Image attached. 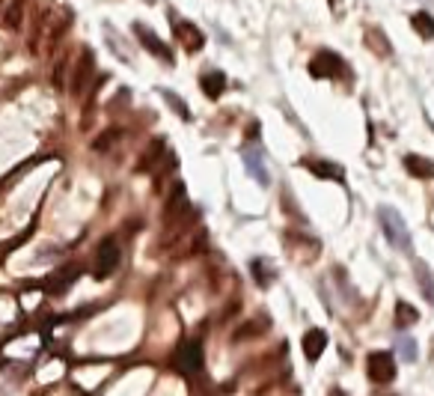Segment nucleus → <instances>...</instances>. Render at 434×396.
Masks as SVG:
<instances>
[{"mask_svg": "<svg viewBox=\"0 0 434 396\" xmlns=\"http://www.w3.org/2000/svg\"><path fill=\"white\" fill-rule=\"evenodd\" d=\"M378 223H381V230H384V235H387L389 248H396V250H401V253H411L414 242H411L408 223H404V218L399 215L393 206H381V209H378Z\"/></svg>", "mask_w": 434, "mask_h": 396, "instance_id": "1", "label": "nucleus"}, {"mask_svg": "<svg viewBox=\"0 0 434 396\" xmlns=\"http://www.w3.org/2000/svg\"><path fill=\"white\" fill-rule=\"evenodd\" d=\"M117 265H119V242L113 235H107V238H101L98 253H95V277L107 280L117 272Z\"/></svg>", "mask_w": 434, "mask_h": 396, "instance_id": "2", "label": "nucleus"}, {"mask_svg": "<svg viewBox=\"0 0 434 396\" xmlns=\"http://www.w3.org/2000/svg\"><path fill=\"white\" fill-rule=\"evenodd\" d=\"M366 373L375 385H389L396 378V361L389 351H372L366 358Z\"/></svg>", "mask_w": 434, "mask_h": 396, "instance_id": "3", "label": "nucleus"}, {"mask_svg": "<svg viewBox=\"0 0 434 396\" xmlns=\"http://www.w3.org/2000/svg\"><path fill=\"white\" fill-rule=\"evenodd\" d=\"M345 72V66L339 60V54L334 51H318L312 60H310V75L318 78V81H327V78H336Z\"/></svg>", "mask_w": 434, "mask_h": 396, "instance_id": "4", "label": "nucleus"}, {"mask_svg": "<svg viewBox=\"0 0 434 396\" xmlns=\"http://www.w3.org/2000/svg\"><path fill=\"white\" fill-rule=\"evenodd\" d=\"M93 72H95V57H93L90 48H81L78 66H75V75H71V93H75V95H83L86 90H90Z\"/></svg>", "mask_w": 434, "mask_h": 396, "instance_id": "5", "label": "nucleus"}, {"mask_svg": "<svg viewBox=\"0 0 434 396\" xmlns=\"http://www.w3.org/2000/svg\"><path fill=\"white\" fill-rule=\"evenodd\" d=\"M176 366L184 373V375H197L202 366H206V358H202V346L197 339H187L182 343V349L176 351Z\"/></svg>", "mask_w": 434, "mask_h": 396, "instance_id": "6", "label": "nucleus"}, {"mask_svg": "<svg viewBox=\"0 0 434 396\" xmlns=\"http://www.w3.org/2000/svg\"><path fill=\"white\" fill-rule=\"evenodd\" d=\"M134 33H137V39L143 42V48H146V51H152L155 57H158V60H164L167 66H172V54H170V48L164 45V39L161 36H158L155 30H149V27L146 24H134Z\"/></svg>", "mask_w": 434, "mask_h": 396, "instance_id": "7", "label": "nucleus"}, {"mask_svg": "<svg viewBox=\"0 0 434 396\" xmlns=\"http://www.w3.org/2000/svg\"><path fill=\"white\" fill-rule=\"evenodd\" d=\"M184 211H187V188L182 185V182H176L172 191H170V197H167V203H164V221H167V226L176 223Z\"/></svg>", "mask_w": 434, "mask_h": 396, "instance_id": "8", "label": "nucleus"}, {"mask_svg": "<svg viewBox=\"0 0 434 396\" xmlns=\"http://www.w3.org/2000/svg\"><path fill=\"white\" fill-rule=\"evenodd\" d=\"M176 36H179L184 51H199L202 45H206V36H202L199 27L191 24V21H176Z\"/></svg>", "mask_w": 434, "mask_h": 396, "instance_id": "9", "label": "nucleus"}, {"mask_svg": "<svg viewBox=\"0 0 434 396\" xmlns=\"http://www.w3.org/2000/svg\"><path fill=\"white\" fill-rule=\"evenodd\" d=\"M164 152H167L164 137H155L152 144L146 146V152L140 155V161H137V173H149V170H155V167H158V161L164 158Z\"/></svg>", "mask_w": 434, "mask_h": 396, "instance_id": "10", "label": "nucleus"}, {"mask_svg": "<svg viewBox=\"0 0 434 396\" xmlns=\"http://www.w3.org/2000/svg\"><path fill=\"white\" fill-rule=\"evenodd\" d=\"M324 349H327V334L322 328H312L303 334V355H307V361H318L324 355Z\"/></svg>", "mask_w": 434, "mask_h": 396, "instance_id": "11", "label": "nucleus"}, {"mask_svg": "<svg viewBox=\"0 0 434 396\" xmlns=\"http://www.w3.org/2000/svg\"><path fill=\"white\" fill-rule=\"evenodd\" d=\"M404 167H408V173L416 176V179H434V161L426 158V155H404Z\"/></svg>", "mask_w": 434, "mask_h": 396, "instance_id": "12", "label": "nucleus"}, {"mask_svg": "<svg viewBox=\"0 0 434 396\" xmlns=\"http://www.w3.org/2000/svg\"><path fill=\"white\" fill-rule=\"evenodd\" d=\"M303 167L312 170L318 179H334V182H342L345 173L339 164H330V161H318V158H303Z\"/></svg>", "mask_w": 434, "mask_h": 396, "instance_id": "13", "label": "nucleus"}, {"mask_svg": "<svg viewBox=\"0 0 434 396\" xmlns=\"http://www.w3.org/2000/svg\"><path fill=\"white\" fill-rule=\"evenodd\" d=\"M199 87H202V93H206L209 98H221L223 90H226V75L217 72V69H211V72H202Z\"/></svg>", "mask_w": 434, "mask_h": 396, "instance_id": "14", "label": "nucleus"}, {"mask_svg": "<svg viewBox=\"0 0 434 396\" xmlns=\"http://www.w3.org/2000/svg\"><path fill=\"white\" fill-rule=\"evenodd\" d=\"M414 277H416V283H419V289H423L426 301L434 304V277H431L428 265H426L423 260H416V262H414Z\"/></svg>", "mask_w": 434, "mask_h": 396, "instance_id": "15", "label": "nucleus"}, {"mask_svg": "<svg viewBox=\"0 0 434 396\" xmlns=\"http://www.w3.org/2000/svg\"><path fill=\"white\" fill-rule=\"evenodd\" d=\"M366 45L375 54H378V57H389V54H393V45H389L384 30H378V27H369V30H366Z\"/></svg>", "mask_w": 434, "mask_h": 396, "instance_id": "16", "label": "nucleus"}, {"mask_svg": "<svg viewBox=\"0 0 434 396\" xmlns=\"http://www.w3.org/2000/svg\"><path fill=\"white\" fill-rule=\"evenodd\" d=\"M265 331H268V319H265V316H262V322L253 319V322H247V325H241V328L233 334V343H244V339L259 337V334H265Z\"/></svg>", "mask_w": 434, "mask_h": 396, "instance_id": "17", "label": "nucleus"}, {"mask_svg": "<svg viewBox=\"0 0 434 396\" xmlns=\"http://www.w3.org/2000/svg\"><path fill=\"white\" fill-rule=\"evenodd\" d=\"M419 322V313L416 307H411L408 301H396V325L399 328H411V325Z\"/></svg>", "mask_w": 434, "mask_h": 396, "instance_id": "18", "label": "nucleus"}, {"mask_svg": "<svg viewBox=\"0 0 434 396\" xmlns=\"http://www.w3.org/2000/svg\"><path fill=\"white\" fill-rule=\"evenodd\" d=\"M21 16H24V0H12V4L6 6V12H4V24L9 27V30H18Z\"/></svg>", "mask_w": 434, "mask_h": 396, "instance_id": "19", "label": "nucleus"}, {"mask_svg": "<svg viewBox=\"0 0 434 396\" xmlns=\"http://www.w3.org/2000/svg\"><path fill=\"white\" fill-rule=\"evenodd\" d=\"M411 24H414V30L423 36V39H431L434 36V18L428 16V12H416V16L411 18Z\"/></svg>", "mask_w": 434, "mask_h": 396, "instance_id": "20", "label": "nucleus"}, {"mask_svg": "<svg viewBox=\"0 0 434 396\" xmlns=\"http://www.w3.org/2000/svg\"><path fill=\"white\" fill-rule=\"evenodd\" d=\"M244 161H247V167H250V173L262 182V185H268V170H265V164H262V158L256 161V152H244Z\"/></svg>", "mask_w": 434, "mask_h": 396, "instance_id": "21", "label": "nucleus"}, {"mask_svg": "<svg viewBox=\"0 0 434 396\" xmlns=\"http://www.w3.org/2000/svg\"><path fill=\"white\" fill-rule=\"evenodd\" d=\"M122 137V132L119 129H110V132H105V134H101V137H95V144H93V149L95 152H105L110 144H113V140H119Z\"/></svg>", "mask_w": 434, "mask_h": 396, "instance_id": "22", "label": "nucleus"}, {"mask_svg": "<svg viewBox=\"0 0 434 396\" xmlns=\"http://www.w3.org/2000/svg\"><path fill=\"white\" fill-rule=\"evenodd\" d=\"M161 93H164V98H167V102L172 105V110H176V113H179V117H182V120H191V110H187V107H184V102H182V98H179L176 93H170V90H161Z\"/></svg>", "mask_w": 434, "mask_h": 396, "instance_id": "23", "label": "nucleus"}, {"mask_svg": "<svg viewBox=\"0 0 434 396\" xmlns=\"http://www.w3.org/2000/svg\"><path fill=\"white\" fill-rule=\"evenodd\" d=\"M399 355H401V361H414L416 358V346H414V339H408V337H401L399 339Z\"/></svg>", "mask_w": 434, "mask_h": 396, "instance_id": "24", "label": "nucleus"}, {"mask_svg": "<svg viewBox=\"0 0 434 396\" xmlns=\"http://www.w3.org/2000/svg\"><path fill=\"white\" fill-rule=\"evenodd\" d=\"M253 274H256V280L262 283V286L271 283V274H265V262H253Z\"/></svg>", "mask_w": 434, "mask_h": 396, "instance_id": "25", "label": "nucleus"}, {"mask_svg": "<svg viewBox=\"0 0 434 396\" xmlns=\"http://www.w3.org/2000/svg\"><path fill=\"white\" fill-rule=\"evenodd\" d=\"M327 396H348V393H345L342 388H330V393H327Z\"/></svg>", "mask_w": 434, "mask_h": 396, "instance_id": "26", "label": "nucleus"}]
</instances>
